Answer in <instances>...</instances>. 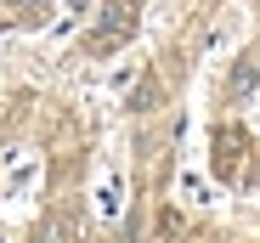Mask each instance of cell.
Wrapping results in <instances>:
<instances>
[{
	"instance_id": "obj_3",
	"label": "cell",
	"mask_w": 260,
	"mask_h": 243,
	"mask_svg": "<svg viewBox=\"0 0 260 243\" xmlns=\"http://www.w3.org/2000/svg\"><path fill=\"white\" fill-rule=\"evenodd\" d=\"M249 85H260V57L249 51L243 62H238V74H232V91H249Z\"/></svg>"
},
{
	"instance_id": "obj_1",
	"label": "cell",
	"mask_w": 260,
	"mask_h": 243,
	"mask_svg": "<svg viewBox=\"0 0 260 243\" xmlns=\"http://www.w3.org/2000/svg\"><path fill=\"white\" fill-rule=\"evenodd\" d=\"M130 28H136V0H108V17L91 34V51H113L119 40H130Z\"/></svg>"
},
{
	"instance_id": "obj_4",
	"label": "cell",
	"mask_w": 260,
	"mask_h": 243,
	"mask_svg": "<svg viewBox=\"0 0 260 243\" xmlns=\"http://www.w3.org/2000/svg\"><path fill=\"white\" fill-rule=\"evenodd\" d=\"M17 6H23L28 17H40V6H46V0H17Z\"/></svg>"
},
{
	"instance_id": "obj_2",
	"label": "cell",
	"mask_w": 260,
	"mask_h": 243,
	"mask_svg": "<svg viewBox=\"0 0 260 243\" xmlns=\"http://www.w3.org/2000/svg\"><path fill=\"white\" fill-rule=\"evenodd\" d=\"M238 147H243V136H238V130H221V158H215V170H221V176H232Z\"/></svg>"
}]
</instances>
